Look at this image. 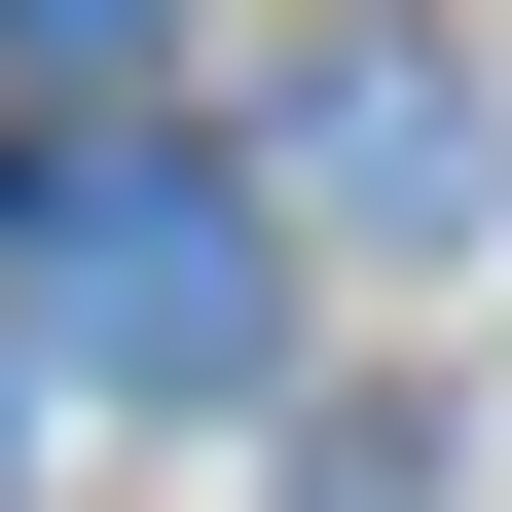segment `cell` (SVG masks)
Here are the masks:
<instances>
[{"label":"cell","instance_id":"cell-1","mask_svg":"<svg viewBox=\"0 0 512 512\" xmlns=\"http://www.w3.org/2000/svg\"><path fill=\"white\" fill-rule=\"evenodd\" d=\"M37 366H110V403H256V366H293V293H256V183L74 147V183H37Z\"/></svg>","mask_w":512,"mask_h":512},{"label":"cell","instance_id":"cell-2","mask_svg":"<svg viewBox=\"0 0 512 512\" xmlns=\"http://www.w3.org/2000/svg\"><path fill=\"white\" fill-rule=\"evenodd\" d=\"M293 183H330V220H439V183H476V110H439V74H403V37H366V74H330V110H293Z\"/></svg>","mask_w":512,"mask_h":512},{"label":"cell","instance_id":"cell-3","mask_svg":"<svg viewBox=\"0 0 512 512\" xmlns=\"http://www.w3.org/2000/svg\"><path fill=\"white\" fill-rule=\"evenodd\" d=\"M110 37H147V0H0V74H110Z\"/></svg>","mask_w":512,"mask_h":512}]
</instances>
